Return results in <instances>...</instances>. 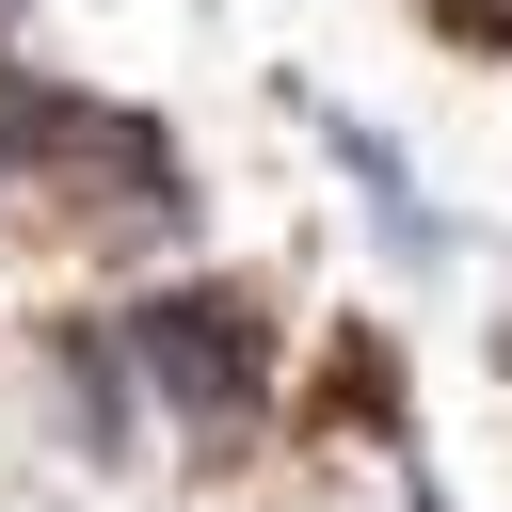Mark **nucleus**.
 <instances>
[{
  "mask_svg": "<svg viewBox=\"0 0 512 512\" xmlns=\"http://www.w3.org/2000/svg\"><path fill=\"white\" fill-rule=\"evenodd\" d=\"M128 352H144L176 448H240V432L272 416V320H256V288H224V272L144 288V304H128Z\"/></svg>",
  "mask_w": 512,
  "mask_h": 512,
  "instance_id": "f257e3e1",
  "label": "nucleus"
},
{
  "mask_svg": "<svg viewBox=\"0 0 512 512\" xmlns=\"http://www.w3.org/2000/svg\"><path fill=\"white\" fill-rule=\"evenodd\" d=\"M304 128H320V144H336V176H352V192H368V208H384V240H400V256H448V208H432V192H416V176H400V144H384V128H368V112H304Z\"/></svg>",
  "mask_w": 512,
  "mask_h": 512,
  "instance_id": "f03ea898",
  "label": "nucleus"
},
{
  "mask_svg": "<svg viewBox=\"0 0 512 512\" xmlns=\"http://www.w3.org/2000/svg\"><path fill=\"white\" fill-rule=\"evenodd\" d=\"M416 512H448V496H416Z\"/></svg>",
  "mask_w": 512,
  "mask_h": 512,
  "instance_id": "7ed1b4c3",
  "label": "nucleus"
},
{
  "mask_svg": "<svg viewBox=\"0 0 512 512\" xmlns=\"http://www.w3.org/2000/svg\"><path fill=\"white\" fill-rule=\"evenodd\" d=\"M0 176H16V160H0Z\"/></svg>",
  "mask_w": 512,
  "mask_h": 512,
  "instance_id": "20e7f679",
  "label": "nucleus"
}]
</instances>
